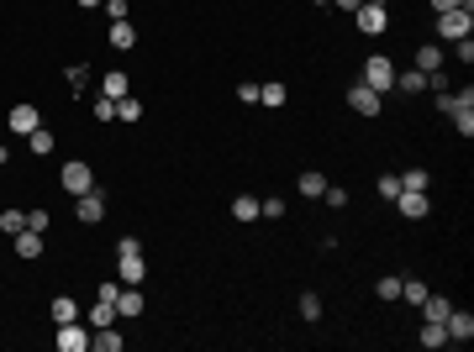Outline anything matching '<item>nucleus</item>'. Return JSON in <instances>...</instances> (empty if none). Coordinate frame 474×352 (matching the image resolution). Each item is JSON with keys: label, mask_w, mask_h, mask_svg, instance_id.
<instances>
[{"label": "nucleus", "mask_w": 474, "mask_h": 352, "mask_svg": "<svg viewBox=\"0 0 474 352\" xmlns=\"http://www.w3.org/2000/svg\"><path fill=\"white\" fill-rule=\"evenodd\" d=\"M348 105H354L359 116H379V90H369V85H354V90H348Z\"/></svg>", "instance_id": "9"}, {"label": "nucleus", "mask_w": 474, "mask_h": 352, "mask_svg": "<svg viewBox=\"0 0 474 352\" xmlns=\"http://www.w3.org/2000/svg\"><path fill=\"white\" fill-rule=\"evenodd\" d=\"M438 111H443V116H453V111H458V100H453V90H438Z\"/></svg>", "instance_id": "40"}, {"label": "nucleus", "mask_w": 474, "mask_h": 352, "mask_svg": "<svg viewBox=\"0 0 474 352\" xmlns=\"http://www.w3.org/2000/svg\"><path fill=\"white\" fill-rule=\"evenodd\" d=\"M101 6H105V16H111V21H127V0H101Z\"/></svg>", "instance_id": "39"}, {"label": "nucleus", "mask_w": 474, "mask_h": 352, "mask_svg": "<svg viewBox=\"0 0 474 352\" xmlns=\"http://www.w3.org/2000/svg\"><path fill=\"white\" fill-rule=\"evenodd\" d=\"M458 6H464V11H474V0H458Z\"/></svg>", "instance_id": "45"}, {"label": "nucleus", "mask_w": 474, "mask_h": 352, "mask_svg": "<svg viewBox=\"0 0 474 352\" xmlns=\"http://www.w3.org/2000/svg\"><path fill=\"white\" fill-rule=\"evenodd\" d=\"M301 316H306V321L321 316V300H316V294H301Z\"/></svg>", "instance_id": "37"}, {"label": "nucleus", "mask_w": 474, "mask_h": 352, "mask_svg": "<svg viewBox=\"0 0 474 352\" xmlns=\"http://www.w3.org/2000/svg\"><path fill=\"white\" fill-rule=\"evenodd\" d=\"M332 6H337V11H359L364 0H332Z\"/></svg>", "instance_id": "43"}, {"label": "nucleus", "mask_w": 474, "mask_h": 352, "mask_svg": "<svg viewBox=\"0 0 474 352\" xmlns=\"http://www.w3.org/2000/svg\"><path fill=\"white\" fill-rule=\"evenodd\" d=\"M321 200H327V210H343L348 206V189L343 184H327V189H321Z\"/></svg>", "instance_id": "29"}, {"label": "nucleus", "mask_w": 474, "mask_h": 352, "mask_svg": "<svg viewBox=\"0 0 474 352\" xmlns=\"http://www.w3.org/2000/svg\"><path fill=\"white\" fill-rule=\"evenodd\" d=\"M427 6H432V11H438V16H443V11H453V6H458V0H427ZM458 11H464V6H458Z\"/></svg>", "instance_id": "42"}, {"label": "nucleus", "mask_w": 474, "mask_h": 352, "mask_svg": "<svg viewBox=\"0 0 474 352\" xmlns=\"http://www.w3.org/2000/svg\"><path fill=\"white\" fill-rule=\"evenodd\" d=\"M416 69H422V74H438V69H443V48H438V43H422V48H416Z\"/></svg>", "instance_id": "15"}, {"label": "nucleus", "mask_w": 474, "mask_h": 352, "mask_svg": "<svg viewBox=\"0 0 474 352\" xmlns=\"http://www.w3.org/2000/svg\"><path fill=\"white\" fill-rule=\"evenodd\" d=\"M453 127L464 132V137H474V111H453Z\"/></svg>", "instance_id": "38"}, {"label": "nucleus", "mask_w": 474, "mask_h": 352, "mask_svg": "<svg viewBox=\"0 0 474 352\" xmlns=\"http://www.w3.org/2000/svg\"><path fill=\"white\" fill-rule=\"evenodd\" d=\"M90 347H101V352H121V331H111V326H101L90 336Z\"/></svg>", "instance_id": "22"}, {"label": "nucleus", "mask_w": 474, "mask_h": 352, "mask_svg": "<svg viewBox=\"0 0 474 352\" xmlns=\"http://www.w3.org/2000/svg\"><path fill=\"white\" fill-rule=\"evenodd\" d=\"M26 147H32L37 158H48V153H53V132H48V127H37L32 137H26Z\"/></svg>", "instance_id": "24"}, {"label": "nucleus", "mask_w": 474, "mask_h": 352, "mask_svg": "<svg viewBox=\"0 0 474 352\" xmlns=\"http://www.w3.org/2000/svg\"><path fill=\"white\" fill-rule=\"evenodd\" d=\"M443 331H448V342H469V336H474V316H469V310H448Z\"/></svg>", "instance_id": "8"}, {"label": "nucleus", "mask_w": 474, "mask_h": 352, "mask_svg": "<svg viewBox=\"0 0 474 352\" xmlns=\"http://www.w3.org/2000/svg\"><path fill=\"white\" fill-rule=\"evenodd\" d=\"M379 300H401V279H396V274L379 279Z\"/></svg>", "instance_id": "36"}, {"label": "nucleus", "mask_w": 474, "mask_h": 352, "mask_svg": "<svg viewBox=\"0 0 474 352\" xmlns=\"http://www.w3.org/2000/svg\"><path fill=\"white\" fill-rule=\"evenodd\" d=\"M48 310H53V321H58V326H63V321H79V300H74V294H58Z\"/></svg>", "instance_id": "16"}, {"label": "nucleus", "mask_w": 474, "mask_h": 352, "mask_svg": "<svg viewBox=\"0 0 474 352\" xmlns=\"http://www.w3.org/2000/svg\"><path fill=\"white\" fill-rule=\"evenodd\" d=\"M0 169H6V164H0Z\"/></svg>", "instance_id": "48"}, {"label": "nucleus", "mask_w": 474, "mask_h": 352, "mask_svg": "<svg viewBox=\"0 0 474 352\" xmlns=\"http://www.w3.org/2000/svg\"><path fill=\"white\" fill-rule=\"evenodd\" d=\"M354 21H359V32H364V37H379V32L390 26V11H385V6H369V0H364V6L354 11Z\"/></svg>", "instance_id": "5"}, {"label": "nucleus", "mask_w": 474, "mask_h": 352, "mask_svg": "<svg viewBox=\"0 0 474 352\" xmlns=\"http://www.w3.org/2000/svg\"><path fill=\"white\" fill-rule=\"evenodd\" d=\"M401 189H427V169H406L401 174Z\"/></svg>", "instance_id": "33"}, {"label": "nucleus", "mask_w": 474, "mask_h": 352, "mask_svg": "<svg viewBox=\"0 0 474 352\" xmlns=\"http://www.w3.org/2000/svg\"><path fill=\"white\" fill-rule=\"evenodd\" d=\"M105 43H111V48H121V53H127L132 43H138V32H132V21H111V37H105Z\"/></svg>", "instance_id": "17"}, {"label": "nucleus", "mask_w": 474, "mask_h": 352, "mask_svg": "<svg viewBox=\"0 0 474 352\" xmlns=\"http://www.w3.org/2000/svg\"><path fill=\"white\" fill-rule=\"evenodd\" d=\"M6 121H11V132H16V137H32V132L43 127V111L21 100V105H11V116H6Z\"/></svg>", "instance_id": "6"}, {"label": "nucleus", "mask_w": 474, "mask_h": 352, "mask_svg": "<svg viewBox=\"0 0 474 352\" xmlns=\"http://www.w3.org/2000/svg\"><path fill=\"white\" fill-rule=\"evenodd\" d=\"M58 347H63V352H85V347H90L85 326H79V321H63V326H58Z\"/></svg>", "instance_id": "10"}, {"label": "nucleus", "mask_w": 474, "mask_h": 352, "mask_svg": "<svg viewBox=\"0 0 474 352\" xmlns=\"http://www.w3.org/2000/svg\"><path fill=\"white\" fill-rule=\"evenodd\" d=\"M448 342V331H443V321H427L422 326V347H443Z\"/></svg>", "instance_id": "28"}, {"label": "nucleus", "mask_w": 474, "mask_h": 352, "mask_svg": "<svg viewBox=\"0 0 474 352\" xmlns=\"http://www.w3.org/2000/svg\"><path fill=\"white\" fill-rule=\"evenodd\" d=\"M364 85H369V90H379V95H385V90H396V63H390L385 53H374V58L364 63Z\"/></svg>", "instance_id": "3"}, {"label": "nucleus", "mask_w": 474, "mask_h": 352, "mask_svg": "<svg viewBox=\"0 0 474 352\" xmlns=\"http://www.w3.org/2000/svg\"><path fill=\"white\" fill-rule=\"evenodd\" d=\"M259 215H269V221H279V215H284V200H279V195L259 200Z\"/></svg>", "instance_id": "34"}, {"label": "nucleus", "mask_w": 474, "mask_h": 352, "mask_svg": "<svg viewBox=\"0 0 474 352\" xmlns=\"http://www.w3.org/2000/svg\"><path fill=\"white\" fill-rule=\"evenodd\" d=\"M116 279H121V284H143V279H148L143 242H138V237H121V242H116Z\"/></svg>", "instance_id": "1"}, {"label": "nucleus", "mask_w": 474, "mask_h": 352, "mask_svg": "<svg viewBox=\"0 0 474 352\" xmlns=\"http://www.w3.org/2000/svg\"><path fill=\"white\" fill-rule=\"evenodd\" d=\"M90 111H95V121H116V100H111V95H95Z\"/></svg>", "instance_id": "26"}, {"label": "nucleus", "mask_w": 474, "mask_h": 352, "mask_svg": "<svg viewBox=\"0 0 474 352\" xmlns=\"http://www.w3.org/2000/svg\"><path fill=\"white\" fill-rule=\"evenodd\" d=\"M321 189H327V179H321L316 169H306V174H301V195H306V200H321Z\"/></svg>", "instance_id": "19"}, {"label": "nucleus", "mask_w": 474, "mask_h": 352, "mask_svg": "<svg viewBox=\"0 0 474 352\" xmlns=\"http://www.w3.org/2000/svg\"><path fill=\"white\" fill-rule=\"evenodd\" d=\"M116 316H143V294H138V284H121V294H116Z\"/></svg>", "instance_id": "12"}, {"label": "nucleus", "mask_w": 474, "mask_h": 352, "mask_svg": "<svg viewBox=\"0 0 474 352\" xmlns=\"http://www.w3.org/2000/svg\"><path fill=\"white\" fill-rule=\"evenodd\" d=\"M69 85H74V95L90 90V69H85V63H69Z\"/></svg>", "instance_id": "30"}, {"label": "nucleus", "mask_w": 474, "mask_h": 352, "mask_svg": "<svg viewBox=\"0 0 474 352\" xmlns=\"http://www.w3.org/2000/svg\"><path fill=\"white\" fill-rule=\"evenodd\" d=\"M401 195V174H379V200H396Z\"/></svg>", "instance_id": "31"}, {"label": "nucleus", "mask_w": 474, "mask_h": 352, "mask_svg": "<svg viewBox=\"0 0 474 352\" xmlns=\"http://www.w3.org/2000/svg\"><path fill=\"white\" fill-rule=\"evenodd\" d=\"M37 252H43V232L21 226V232H16V258H37Z\"/></svg>", "instance_id": "14"}, {"label": "nucleus", "mask_w": 474, "mask_h": 352, "mask_svg": "<svg viewBox=\"0 0 474 352\" xmlns=\"http://www.w3.org/2000/svg\"><path fill=\"white\" fill-rule=\"evenodd\" d=\"M0 164H6V147H0Z\"/></svg>", "instance_id": "46"}, {"label": "nucleus", "mask_w": 474, "mask_h": 352, "mask_svg": "<svg viewBox=\"0 0 474 352\" xmlns=\"http://www.w3.org/2000/svg\"><path fill=\"white\" fill-rule=\"evenodd\" d=\"M396 90H406V95H422V90H427V74H422V69H411V74H396Z\"/></svg>", "instance_id": "21"}, {"label": "nucleus", "mask_w": 474, "mask_h": 352, "mask_svg": "<svg viewBox=\"0 0 474 352\" xmlns=\"http://www.w3.org/2000/svg\"><path fill=\"white\" fill-rule=\"evenodd\" d=\"M259 100L264 105H284V85H259Z\"/></svg>", "instance_id": "35"}, {"label": "nucleus", "mask_w": 474, "mask_h": 352, "mask_svg": "<svg viewBox=\"0 0 474 352\" xmlns=\"http://www.w3.org/2000/svg\"><path fill=\"white\" fill-rule=\"evenodd\" d=\"M474 32V11H443V16H438V37H443V43H464V37Z\"/></svg>", "instance_id": "2"}, {"label": "nucleus", "mask_w": 474, "mask_h": 352, "mask_svg": "<svg viewBox=\"0 0 474 352\" xmlns=\"http://www.w3.org/2000/svg\"><path fill=\"white\" fill-rule=\"evenodd\" d=\"M401 300L422 305V300H427V284H422V279H401Z\"/></svg>", "instance_id": "25"}, {"label": "nucleus", "mask_w": 474, "mask_h": 352, "mask_svg": "<svg viewBox=\"0 0 474 352\" xmlns=\"http://www.w3.org/2000/svg\"><path fill=\"white\" fill-rule=\"evenodd\" d=\"M74 215H79L85 226L105 221V189H85V195H74Z\"/></svg>", "instance_id": "4"}, {"label": "nucleus", "mask_w": 474, "mask_h": 352, "mask_svg": "<svg viewBox=\"0 0 474 352\" xmlns=\"http://www.w3.org/2000/svg\"><path fill=\"white\" fill-rule=\"evenodd\" d=\"M79 6H85V11H90V6H101V0H79Z\"/></svg>", "instance_id": "44"}, {"label": "nucleus", "mask_w": 474, "mask_h": 352, "mask_svg": "<svg viewBox=\"0 0 474 352\" xmlns=\"http://www.w3.org/2000/svg\"><path fill=\"white\" fill-rule=\"evenodd\" d=\"M369 6H385V0H369Z\"/></svg>", "instance_id": "47"}, {"label": "nucleus", "mask_w": 474, "mask_h": 352, "mask_svg": "<svg viewBox=\"0 0 474 352\" xmlns=\"http://www.w3.org/2000/svg\"><path fill=\"white\" fill-rule=\"evenodd\" d=\"M396 210L406 215V221H422V215L432 210V206H427V189H401V195H396Z\"/></svg>", "instance_id": "7"}, {"label": "nucleus", "mask_w": 474, "mask_h": 352, "mask_svg": "<svg viewBox=\"0 0 474 352\" xmlns=\"http://www.w3.org/2000/svg\"><path fill=\"white\" fill-rule=\"evenodd\" d=\"M21 226H26V215H21V210H0V232H11V237H16Z\"/></svg>", "instance_id": "32"}, {"label": "nucleus", "mask_w": 474, "mask_h": 352, "mask_svg": "<svg viewBox=\"0 0 474 352\" xmlns=\"http://www.w3.org/2000/svg\"><path fill=\"white\" fill-rule=\"evenodd\" d=\"M116 121H121V127H127V121H143V100L121 95V100H116Z\"/></svg>", "instance_id": "18"}, {"label": "nucleus", "mask_w": 474, "mask_h": 352, "mask_svg": "<svg viewBox=\"0 0 474 352\" xmlns=\"http://www.w3.org/2000/svg\"><path fill=\"white\" fill-rule=\"evenodd\" d=\"M26 226H32V232H48V210H26Z\"/></svg>", "instance_id": "41"}, {"label": "nucleus", "mask_w": 474, "mask_h": 352, "mask_svg": "<svg viewBox=\"0 0 474 352\" xmlns=\"http://www.w3.org/2000/svg\"><path fill=\"white\" fill-rule=\"evenodd\" d=\"M63 189H69V195H85V189H95V174L85 164H69L63 169Z\"/></svg>", "instance_id": "11"}, {"label": "nucleus", "mask_w": 474, "mask_h": 352, "mask_svg": "<svg viewBox=\"0 0 474 352\" xmlns=\"http://www.w3.org/2000/svg\"><path fill=\"white\" fill-rule=\"evenodd\" d=\"M232 215H237V221H253V215H259V200H253V195H237V200H232Z\"/></svg>", "instance_id": "27"}, {"label": "nucleus", "mask_w": 474, "mask_h": 352, "mask_svg": "<svg viewBox=\"0 0 474 352\" xmlns=\"http://www.w3.org/2000/svg\"><path fill=\"white\" fill-rule=\"evenodd\" d=\"M101 95H111V100H121V95H127V74H121V69H111V74L101 79Z\"/></svg>", "instance_id": "20"}, {"label": "nucleus", "mask_w": 474, "mask_h": 352, "mask_svg": "<svg viewBox=\"0 0 474 352\" xmlns=\"http://www.w3.org/2000/svg\"><path fill=\"white\" fill-rule=\"evenodd\" d=\"M422 310H427V321H448V300H443V294H427V300H422Z\"/></svg>", "instance_id": "23"}, {"label": "nucleus", "mask_w": 474, "mask_h": 352, "mask_svg": "<svg viewBox=\"0 0 474 352\" xmlns=\"http://www.w3.org/2000/svg\"><path fill=\"white\" fill-rule=\"evenodd\" d=\"M111 321H116V300H105V294H95V300H90V326L101 331V326H111Z\"/></svg>", "instance_id": "13"}]
</instances>
